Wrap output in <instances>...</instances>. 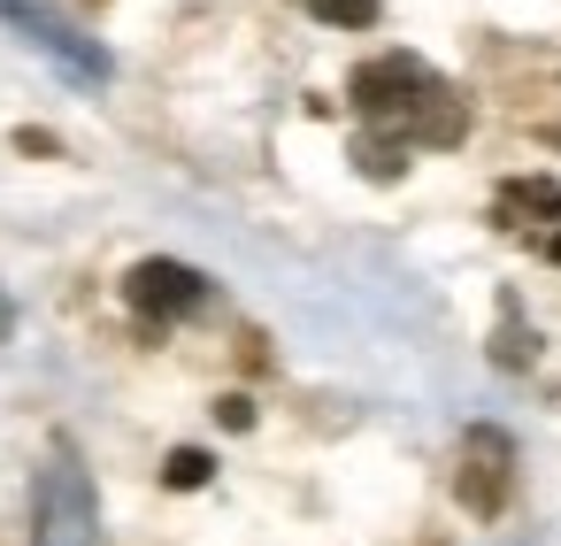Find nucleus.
I'll return each instance as SVG.
<instances>
[{
    "label": "nucleus",
    "instance_id": "nucleus-12",
    "mask_svg": "<svg viewBox=\"0 0 561 546\" xmlns=\"http://www.w3.org/2000/svg\"><path fill=\"white\" fill-rule=\"evenodd\" d=\"M16 331V308H9V293H0V339H9Z\"/></svg>",
    "mask_w": 561,
    "mask_h": 546
},
{
    "label": "nucleus",
    "instance_id": "nucleus-7",
    "mask_svg": "<svg viewBox=\"0 0 561 546\" xmlns=\"http://www.w3.org/2000/svg\"><path fill=\"white\" fill-rule=\"evenodd\" d=\"M492 362H500V369H530V362H538V331H530V316L515 308V293H500V331H492Z\"/></svg>",
    "mask_w": 561,
    "mask_h": 546
},
{
    "label": "nucleus",
    "instance_id": "nucleus-8",
    "mask_svg": "<svg viewBox=\"0 0 561 546\" xmlns=\"http://www.w3.org/2000/svg\"><path fill=\"white\" fill-rule=\"evenodd\" d=\"M354 170L377 178V185H400V178H408V139H400V132H362V139H354Z\"/></svg>",
    "mask_w": 561,
    "mask_h": 546
},
{
    "label": "nucleus",
    "instance_id": "nucleus-5",
    "mask_svg": "<svg viewBox=\"0 0 561 546\" xmlns=\"http://www.w3.org/2000/svg\"><path fill=\"white\" fill-rule=\"evenodd\" d=\"M124 300H131V316H147V323L162 331V323H185V316H201V308H208V277H201L193 262L147 254V262H131Z\"/></svg>",
    "mask_w": 561,
    "mask_h": 546
},
{
    "label": "nucleus",
    "instance_id": "nucleus-6",
    "mask_svg": "<svg viewBox=\"0 0 561 546\" xmlns=\"http://www.w3.org/2000/svg\"><path fill=\"white\" fill-rule=\"evenodd\" d=\"M492 224H500V231L561 224V185H553V178H507V185L492 193Z\"/></svg>",
    "mask_w": 561,
    "mask_h": 546
},
{
    "label": "nucleus",
    "instance_id": "nucleus-4",
    "mask_svg": "<svg viewBox=\"0 0 561 546\" xmlns=\"http://www.w3.org/2000/svg\"><path fill=\"white\" fill-rule=\"evenodd\" d=\"M0 24H9L16 39H32L62 78H78V86H108V55H101L70 16H55L47 0H0Z\"/></svg>",
    "mask_w": 561,
    "mask_h": 546
},
{
    "label": "nucleus",
    "instance_id": "nucleus-1",
    "mask_svg": "<svg viewBox=\"0 0 561 546\" xmlns=\"http://www.w3.org/2000/svg\"><path fill=\"white\" fill-rule=\"evenodd\" d=\"M346 101L377 124V132H400L408 147H461L469 139V109L461 93L423 62V55H377L354 70Z\"/></svg>",
    "mask_w": 561,
    "mask_h": 546
},
{
    "label": "nucleus",
    "instance_id": "nucleus-9",
    "mask_svg": "<svg viewBox=\"0 0 561 546\" xmlns=\"http://www.w3.org/2000/svg\"><path fill=\"white\" fill-rule=\"evenodd\" d=\"M216 477V454H201V446H170V462H162V485L170 492H201Z\"/></svg>",
    "mask_w": 561,
    "mask_h": 546
},
{
    "label": "nucleus",
    "instance_id": "nucleus-11",
    "mask_svg": "<svg viewBox=\"0 0 561 546\" xmlns=\"http://www.w3.org/2000/svg\"><path fill=\"white\" fill-rule=\"evenodd\" d=\"M216 423H224V431H247V423H254V400H247V393H224V400H216Z\"/></svg>",
    "mask_w": 561,
    "mask_h": 546
},
{
    "label": "nucleus",
    "instance_id": "nucleus-10",
    "mask_svg": "<svg viewBox=\"0 0 561 546\" xmlns=\"http://www.w3.org/2000/svg\"><path fill=\"white\" fill-rule=\"evenodd\" d=\"M316 24H339V32H369L377 24V0H300Z\"/></svg>",
    "mask_w": 561,
    "mask_h": 546
},
{
    "label": "nucleus",
    "instance_id": "nucleus-2",
    "mask_svg": "<svg viewBox=\"0 0 561 546\" xmlns=\"http://www.w3.org/2000/svg\"><path fill=\"white\" fill-rule=\"evenodd\" d=\"M32 546H101V500L70 446H55L32 485Z\"/></svg>",
    "mask_w": 561,
    "mask_h": 546
},
{
    "label": "nucleus",
    "instance_id": "nucleus-3",
    "mask_svg": "<svg viewBox=\"0 0 561 546\" xmlns=\"http://www.w3.org/2000/svg\"><path fill=\"white\" fill-rule=\"evenodd\" d=\"M454 500L477 523H492L515 500V439L500 423H469L461 431V446H454Z\"/></svg>",
    "mask_w": 561,
    "mask_h": 546
},
{
    "label": "nucleus",
    "instance_id": "nucleus-13",
    "mask_svg": "<svg viewBox=\"0 0 561 546\" xmlns=\"http://www.w3.org/2000/svg\"><path fill=\"white\" fill-rule=\"evenodd\" d=\"M546 254H553V262H561V231H553V239H546Z\"/></svg>",
    "mask_w": 561,
    "mask_h": 546
}]
</instances>
